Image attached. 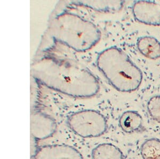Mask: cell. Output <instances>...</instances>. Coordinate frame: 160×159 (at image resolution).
Masks as SVG:
<instances>
[{
	"label": "cell",
	"instance_id": "obj_10",
	"mask_svg": "<svg viewBox=\"0 0 160 159\" xmlns=\"http://www.w3.org/2000/svg\"><path fill=\"white\" fill-rule=\"evenodd\" d=\"M147 110L151 118L160 124V95L150 98L147 104Z\"/></svg>",
	"mask_w": 160,
	"mask_h": 159
},
{
	"label": "cell",
	"instance_id": "obj_5",
	"mask_svg": "<svg viewBox=\"0 0 160 159\" xmlns=\"http://www.w3.org/2000/svg\"><path fill=\"white\" fill-rule=\"evenodd\" d=\"M56 130V123L50 118L37 115L31 119V134L35 140H41L51 137Z\"/></svg>",
	"mask_w": 160,
	"mask_h": 159
},
{
	"label": "cell",
	"instance_id": "obj_3",
	"mask_svg": "<svg viewBox=\"0 0 160 159\" xmlns=\"http://www.w3.org/2000/svg\"><path fill=\"white\" fill-rule=\"evenodd\" d=\"M132 11L137 22L160 26V4L151 1H137L133 3Z\"/></svg>",
	"mask_w": 160,
	"mask_h": 159
},
{
	"label": "cell",
	"instance_id": "obj_6",
	"mask_svg": "<svg viewBox=\"0 0 160 159\" xmlns=\"http://www.w3.org/2000/svg\"><path fill=\"white\" fill-rule=\"evenodd\" d=\"M119 125L121 130L127 134H139L146 131L142 116L133 110H128L122 114L119 119Z\"/></svg>",
	"mask_w": 160,
	"mask_h": 159
},
{
	"label": "cell",
	"instance_id": "obj_4",
	"mask_svg": "<svg viewBox=\"0 0 160 159\" xmlns=\"http://www.w3.org/2000/svg\"><path fill=\"white\" fill-rule=\"evenodd\" d=\"M32 159H83L78 150L68 145H49L37 148Z\"/></svg>",
	"mask_w": 160,
	"mask_h": 159
},
{
	"label": "cell",
	"instance_id": "obj_8",
	"mask_svg": "<svg viewBox=\"0 0 160 159\" xmlns=\"http://www.w3.org/2000/svg\"><path fill=\"white\" fill-rule=\"evenodd\" d=\"M92 159H124L123 154L120 148L111 143H102L93 149Z\"/></svg>",
	"mask_w": 160,
	"mask_h": 159
},
{
	"label": "cell",
	"instance_id": "obj_1",
	"mask_svg": "<svg viewBox=\"0 0 160 159\" xmlns=\"http://www.w3.org/2000/svg\"><path fill=\"white\" fill-rule=\"evenodd\" d=\"M100 65L114 86L121 91H135L142 84L141 70L121 50L114 49L104 53L100 57Z\"/></svg>",
	"mask_w": 160,
	"mask_h": 159
},
{
	"label": "cell",
	"instance_id": "obj_7",
	"mask_svg": "<svg viewBox=\"0 0 160 159\" xmlns=\"http://www.w3.org/2000/svg\"><path fill=\"white\" fill-rule=\"evenodd\" d=\"M137 47L139 53L146 58L158 60L160 58V41L152 36L139 38Z\"/></svg>",
	"mask_w": 160,
	"mask_h": 159
},
{
	"label": "cell",
	"instance_id": "obj_9",
	"mask_svg": "<svg viewBox=\"0 0 160 159\" xmlns=\"http://www.w3.org/2000/svg\"><path fill=\"white\" fill-rule=\"evenodd\" d=\"M140 153L142 159H160V139H147L141 145Z\"/></svg>",
	"mask_w": 160,
	"mask_h": 159
},
{
	"label": "cell",
	"instance_id": "obj_2",
	"mask_svg": "<svg viewBox=\"0 0 160 159\" xmlns=\"http://www.w3.org/2000/svg\"><path fill=\"white\" fill-rule=\"evenodd\" d=\"M68 125L75 134L84 138L98 137L108 129L105 118L94 111L82 112L71 116Z\"/></svg>",
	"mask_w": 160,
	"mask_h": 159
}]
</instances>
